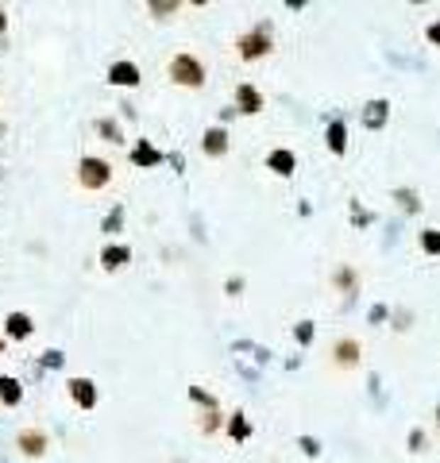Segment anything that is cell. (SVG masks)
I'll return each instance as SVG.
<instances>
[{"mask_svg": "<svg viewBox=\"0 0 440 463\" xmlns=\"http://www.w3.org/2000/svg\"><path fill=\"white\" fill-rule=\"evenodd\" d=\"M166 74H170V82L182 85V89H201V85H205V62H201L197 55H189V50H178V55L170 58V66H166Z\"/></svg>", "mask_w": 440, "mask_h": 463, "instance_id": "cell-1", "label": "cell"}, {"mask_svg": "<svg viewBox=\"0 0 440 463\" xmlns=\"http://www.w3.org/2000/svg\"><path fill=\"white\" fill-rule=\"evenodd\" d=\"M270 50H275V35H270V23H255L251 31H243L240 39H236V55H240L243 62H259V58H267Z\"/></svg>", "mask_w": 440, "mask_h": 463, "instance_id": "cell-2", "label": "cell"}, {"mask_svg": "<svg viewBox=\"0 0 440 463\" xmlns=\"http://www.w3.org/2000/svg\"><path fill=\"white\" fill-rule=\"evenodd\" d=\"M109 178H112V166L104 162V159H82L77 162V182H82L85 189H104L109 186Z\"/></svg>", "mask_w": 440, "mask_h": 463, "instance_id": "cell-3", "label": "cell"}, {"mask_svg": "<svg viewBox=\"0 0 440 463\" xmlns=\"http://www.w3.org/2000/svg\"><path fill=\"white\" fill-rule=\"evenodd\" d=\"M109 82L120 85V89H136V85H139V66L128 62V58H120V62L109 66Z\"/></svg>", "mask_w": 440, "mask_h": 463, "instance_id": "cell-4", "label": "cell"}, {"mask_svg": "<svg viewBox=\"0 0 440 463\" xmlns=\"http://www.w3.org/2000/svg\"><path fill=\"white\" fill-rule=\"evenodd\" d=\"M236 108H240L243 116H255V112H263V93L255 89L251 82H240V85H236Z\"/></svg>", "mask_w": 440, "mask_h": 463, "instance_id": "cell-5", "label": "cell"}, {"mask_svg": "<svg viewBox=\"0 0 440 463\" xmlns=\"http://www.w3.org/2000/svg\"><path fill=\"white\" fill-rule=\"evenodd\" d=\"M201 151H205L209 159H220V155H228V132H224V128H209L205 139H201Z\"/></svg>", "mask_w": 440, "mask_h": 463, "instance_id": "cell-6", "label": "cell"}, {"mask_svg": "<svg viewBox=\"0 0 440 463\" xmlns=\"http://www.w3.org/2000/svg\"><path fill=\"white\" fill-rule=\"evenodd\" d=\"M267 166L278 174V178H290V174H294V166H297V159H294V151L278 147V151H270V155H267Z\"/></svg>", "mask_w": 440, "mask_h": 463, "instance_id": "cell-7", "label": "cell"}, {"mask_svg": "<svg viewBox=\"0 0 440 463\" xmlns=\"http://www.w3.org/2000/svg\"><path fill=\"white\" fill-rule=\"evenodd\" d=\"M324 143H329L332 155H344L348 151V132H344V120H332L329 132H324Z\"/></svg>", "mask_w": 440, "mask_h": 463, "instance_id": "cell-8", "label": "cell"}, {"mask_svg": "<svg viewBox=\"0 0 440 463\" xmlns=\"http://www.w3.org/2000/svg\"><path fill=\"white\" fill-rule=\"evenodd\" d=\"M386 116H390V104H386V101H371L363 108V124L371 128V132H378V128L386 124Z\"/></svg>", "mask_w": 440, "mask_h": 463, "instance_id": "cell-9", "label": "cell"}, {"mask_svg": "<svg viewBox=\"0 0 440 463\" xmlns=\"http://www.w3.org/2000/svg\"><path fill=\"white\" fill-rule=\"evenodd\" d=\"M16 444L23 448V456H43V452H47V436H43V433H35V429H23Z\"/></svg>", "mask_w": 440, "mask_h": 463, "instance_id": "cell-10", "label": "cell"}, {"mask_svg": "<svg viewBox=\"0 0 440 463\" xmlns=\"http://www.w3.org/2000/svg\"><path fill=\"white\" fill-rule=\"evenodd\" d=\"M332 359H336V367H356L359 363V344L356 340H340V344L332 347Z\"/></svg>", "mask_w": 440, "mask_h": 463, "instance_id": "cell-11", "label": "cell"}, {"mask_svg": "<svg viewBox=\"0 0 440 463\" xmlns=\"http://www.w3.org/2000/svg\"><path fill=\"white\" fill-rule=\"evenodd\" d=\"M131 162H136V166H158V162H163V155H158L151 143H136V151H131Z\"/></svg>", "mask_w": 440, "mask_h": 463, "instance_id": "cell-12", "label": "cell"}, {"mask_svg": "<svg viewBox=\"0 0 440 463\" xmlns=\"http://www.w3.org/2000/svg\"><path fill=\"white\" fill-rule=\"evenodd\" d=\"M70 394H74L77 401H82L85 409H89L93 401H97V394H93V382H89V379H74V382H70Z\"/></svg>", "mask_w": 440, "mask_h": 463, "instance_id": "cell-13", "label": "cell"}, {"mask_svg": "<svg viewBox=\"0 0 440 463\" xmlns=\"http://www.w3.org/2000/svg\"><path fill=\"white\" fill-rule=\"evenodd\" d=\"M20 398H23L20 382H16V379H8V374H0V401H4V406H16Z\"/></svg>", "mask_w": 440, "mask_h": 463, "instance_id": "cell-14", "label": "cell"}, {"mask_svg": "<svg viewBox=\"0 0 440 463\" xmlns=\"http://www.w3.org/2000/svg\"><path fill=\"white\" fill-rule=\"evenodd\" d=\"M8 325V336H16V340H23V336H31V320L23 317V313H12V317L4 320Z\"/></svg>", "mask_w": 440, "mask_h": 463, "instance_id": "cell-15", "label": "cell"}, {"mask_svg": "<svg viewBox=\"0 0 440 463\" xmlns=\"http://www.w3.org/2000/svg\"><path fill=\"white\" fill-rule=\"evenodd\" d=\"M178 4L182 0H147V8H151L155 20H170V16L178 12Z\"/></svg>", "mask_w": 440, "mask_h": 463, "instance_id": "cell-16", "label": "cell"}, {"mask_svg": "<svg viewBox=\"0 0 440 463\" xmlns=\"http://www.w3.org/2000/svg\"><path fill=\"white\" fill-rule=\"evenodd\" d=\"M421 247H425L429 255H440V232L436 228H425V232H421Z\"/></svg>", "mask_w": 440, "mask_h": 463, "instance_id": "cell-17", "label": "cell"}, {"mask_svg": "<svg viewBox=\"0 0 440 463\" xmlns=\"http://www.w3.org/2000/svg\"><path fill=\"white\" fill-rule=\"evenodd\" d=\"M104 267H120V263H128V247H104Z\"/></svg>", "mask_w": 440, "mask_h": 463, "instance_id": "cell-18", "label": "cell"}, {"mask_svg": "<svg viewBox=\"0 0 440 463\" xmlns=\"http://www.w3.org/2000/svg\"><path fill=\"white\" fill-rule=\"evenodd\" d=\"M101 135H109L112 143H124V139H120V128L112 124V120H101Z\"/></svg>", "mask_w": 440, "mask_h": 463, "instance_id": "cell-19", "label": "cell"}, {"mask_svg": "<svg viewBox=\"0 0 440 463\" xmlns=\"http://www.w3.org/2000/svg\"><path fill=\"white\" fill-rule=\"evenodd\" d=\"M425 39L433 43V47H440V20H436V23H429V28H425Z\"/></svg>", "mask_w": 440, "mask_h": 463, "instance_id": "cell-20", "label": "cell"}, {"mask_svg": "<svg viewBox=\"0 0 440 463\" xmlns=\"http://www.w3.org/2000/svg\"><path fill=\"white\" fill-rule=\"evenodd\" d=\"M232 436H236V440L248 436V421H243V417H236V421H232Z\"/></svg>", "mask_w": 440, "mask_h": 463, "instance_id": "cell-21", "label": "cell"}, {"mask_svg": "<svg viewBox=\"0 0 440 463\" xmlns=\"http://www.w3.org/2000/svg\"><path fill=\"white\" fill-rule=\"evenodd\" d=\"M336 282L344 286V290H356V278H351V270H340V274H336Z\"/></svg>", "mask_w": 440, "mask_h": 463, "instance_id": "cell-22", "label": "cell"}, {"mask_svg": "<svg viewBox=\"0 0 440 463\" xmlns=\"http://www.w3.org/2000/svg\"><path fill=\"white\" fill-rule=\"evenodd\" d=\"M297 340H302V344H309V340H313V328H309V325H297Z\"/></svg>", "mask_w": 440, "mask_h": 463, "instance_id": "cell-23", "label": "cell"}, {"mask_svg": "<svg viewBox=\"0 0 440 463\" xmlns=\"http://www.w3.org/2000/svg\"><path fill=\"white\" fill-rule=\"evenodd\" d=\"M8 31V16H4V8H0V35Z\"/></svg>", "mask_w": 440, "mask_h": 463, "instance_id": "cell-24", "label": "cell"}, {"mask_svg": "<svg viewBox=\"0 0 440 463\" xmlns=\"http://www.w3.org/2000/svg\"><path fill=\"white\" fill-rule=\"evenodd\" d=\"M286 8H305V0H286Z\"/></svg>", "mask_w": 440, "mask_h": 463, "instance_id": "cell-25", "label": "cell"}, {"mask_svg": "<svg viewBox=\"0 0 440 463\" xmlns=\"http://www.w3.org/2000/svg\"><path fill=\"white\" fill-rule=\"evenodd\" d=\"M186 4H197V8H205V4H209V0H186Z\"/></svg>", "mask_w": 440, "mask_h": 463, "instance_id": "cell-26", "label": "cell"}, {"mask_svg": "<svg viewBox=\"0 0 440 463\" xmlns=\"http://www.w3.org/2000/svg\"><path fill=\"white\" fill-rule=\"evenodd\" d=\"M409 4H425V0H409Z\"/></svg>", "mask_w": 440, "mask_h": 463, "instance_id": "cell-27", "label": "cell"}, {"mask_svg": "<svg viewBox=\"0 0 440 463\" xmlns=\"http://www.w3.org/2000/svg\"><path fill=\"white\" fill-rule=\"evenodd\" d=\"M436 421H440V409H436Z\"/></svg>", "mask_w": 440, "mask_h": 463, "instance_id": "cell-28", "label": "cell"}]
</instances>
